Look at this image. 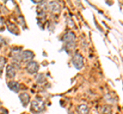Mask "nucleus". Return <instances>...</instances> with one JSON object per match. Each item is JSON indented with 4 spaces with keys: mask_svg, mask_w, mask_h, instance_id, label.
Instances as JSON below:
<instances>
[{
    "mask_svg": "<svg viewBox=\"0 0 123 114\" xmlns=\"http://www.w3.org/2000/svg\"><path fill=\"white\" fill-rule=\"evenodd\" d=\"M6 77L9 78H13L15 77V68L13 65L6 66Z\"/></svg>",
    "mask_w": 123,
    "mask_h": 114,
    "instance_id": "nucleus-7",
    "label": "nucleus"
},
{
    "mask_svg": "<svg viewBox=\"0 0 123 114\" xmlns=\"http://www.w3.org/2000/svg\"><path fill=\"white\" fill-rule=\"evenodd\" d=\"M8 88L11 91H13V92L18 93V91H20V89H21V85L18 82H9L8 83Z\"/></svg>",
    "mask_w": 123,
    "mask_h": 114,
    "instance_id": "nucleus-10",
    "label": "nucleus"
},
{
    "mask_svg": "<svg viewBox=\"0 0 123 114\" xmlns=\"http://www.w3.org/2000/svg\"><path fill=\"white\" fill-rule=\"evenodd\" d=\"M21 58H22L23 61L31 62L32 61V59L34 58V53L31 50H24V51H22Z\"/></svg>",
    "mask_w": 123,
    "mask_h": 114,
    "instance_id": "nucleus-5",
    "label": "nucleus"
},
{
    "mask_svg": "<svg viewBox=\"0 0 123 114\" xmlns=\"http://www.w3.org/2000/svg\"><path fill=\"white\" fill-rule=\"evenodd\" d=\"M98 112L99 114H111L112 113V109H111L110 106H102L98 109Z\"/></svg>",
    "mask_w": 123,
    "mask_h": 114,
    "instance_id": "nucleus-11",
    "label": "nucleus"
},
{
    "mask_svg": "<svg viewBox=\"0 0 123 114\" xmlns=\"http://www.w3.org/2000/svg\"><path fill=\"white\" fill-rule=\"evenodd\" d=\"M44 109H45L44 101L41 100L39 98L33 100L32 103H31V111L34 112V113H40V112L43 111Z\"/></svg>",
    "mask_w": 123,
    "mask_h": 114,
    "instance_id": "nucleus-2",
    "label": "nucleus"
},
{
    "mask_svg": "<svg viewBox=\"0 0 123 114\" xmlns=\"http://www.w3.org/2000/svg\"><path fill=\"white\" fill-rule=\"evenodd\" d=\"M5 45H6V43H5L4 38H2L0 36V47H3V46H5Z\"/></svg>",
    "mask_w": 123,
    "mask_h": 114,
    "instance_id": "nucleus-15",
    "label": "nucleus"
},
{
    "mask_svg": "<svg viewBox=\"0 0 123 114\" xmlns=\"http://www.w3.org/2000/svg\"><path fill=\"white\" fill-rule=\"evenodd\" d=\"M89 112V108L85 104H81L77 107V113L78 114H88Z\"/></svg>",
    "mask_w": 123,
    "mask_h": 114,
    "instance_id": "nucleus-9",
    "label": "nucleus"
},
{
    "mask_svg": "<svg viewBox=\"0 0 123 114\" xmlns=\"http://www.w3.org/2000/svg\"><path fill=\"white\" fill-rule=\"evenodd\" d=\"M36 81H37V83H45L44 75H43V74H39V75H38V78H36Z\"/></svg>",
    "mask_w": 123,
    "mask_h": 114,
    "instance_id": "nucleus-14",
    "label": "nucleus"
},
{
    "mask_svg": "<svg viewBox=\"0 0 123 114\" xmlns=\"http://www.w3.org/2000/svg\"><path fill=\"white\" fill-rule=\"evenodd\" d=\"M3 24H4V21H3V18H2V17H0V26H3Z\"/></svg>",
    "mask_w": 123,
    "mask_h": 114,
    "instance_id": "nucleus-16",
    "label": "nucleus"
},
{
    "mask_svg": "<svg viewBox=\"0 0 123 114\" xmlns=\"http://www.w3.org/2000/svg\"><path fill=\"white\" fill-rule=\"evenodd\" d=\"M26 69L30 74H34V73H37L38 69H39V65H38V63L36 61H31L27 64Z\"/></svg>",
    "mask_w": 123,
    "mask_h": 114,
    "instance_id": "nucleus-4",
    "label": "nucleus"
},
{
    "mask_svg": "<svg viewBox=\"0 0 123 114\" xmlns=\"http://www.w3.org/2000/svg\"><path fill=\"white\" fill-rule=\"evenodd\" d=\"M20 100L22 102V104L24 107H26L27 105L29 104V101H30V96H29V94H27V93H22L20 95Z\"/></svg>",
    "mask_w": 123,
    "mask_h": 114,
    "instance_id": "nucleus-8",
    "label": "nucleus"
},
{
    "mask_svg": "<svg viewBox=\"0 0 123 114\" xmlns=\"http://www.w3.org/2000/svg\"><path fill=\"white\" fill-rule=\"evenodd\" d=\"M6 63V59L4 57H0V77L2 74V71H3V68H4V65Z\"/></svg>",
    "mask_w": 123,
    "mask_h": 114,
    "instance_id": "nucleus-12",
    "label": "nucleus"
},
{
    "mask_svg": "<svg viewBox=\"0 0 123 114\" xmlns=\"http://www.w3.org/2000/svg\"><path fill=\"white\" fill-rule=\"evenodd\" d=\"M63 41H64L65 47H66L68 50H72L76 45V36L74 35V33L68 32L64 35Z\"/></svg>",
    "mask_w": 123,
    "mask_h": 114,
    "instance_id": "nucleus-1",
    "label": "nucleus"
},
{
    "mask_svg": "<svg viewBox=\"0 0 123 114\" xmlns=\"http://www.w3.org/2000/svg\"><path fill=\"white\" fill-rule=\"evenodd\" d=\"M47 8L53 13H57L61 11V5L59 2L56 1H50L47 3Z\"/></svg>",
    "mask_w": 123,
    "mask_h": 114,
    "instance_id": "nucleus-6",
    "label": "nucleus"
},
{
    "mask_svg": "<svg viewBox=\"0 0 123 114\" xmlns=\"http://www.w3.org/2000/svg\"><path fill=\"white\" fill-rule=\"evenodd\" d=\"M72 63L77 69H82L84 66V60H83L82 55L80 53H76L72 58Z\"/></svg>",
    "mask_w": 123,
    "mask_h": 114,
    "instance_id": "nucleus-3",
    "label": "nucleus"
},
{
    "mask_svg": "<svg viewBox=\"0 0 123 114\" xmlns=\"http://www.w3.org/2000/svg\"><path fill=\"white\" fill-rule=\"evenodd\" d=\"M8 30L10 32H13L15 35H18V29H17V26H15L14 25H11V24H8Z\"/></svg>",
    "mask_w": 123,
    "mask_h": 114,
    "instance_id": "nucleus-13",
    "label": "nucleus"
}]
</instances>
